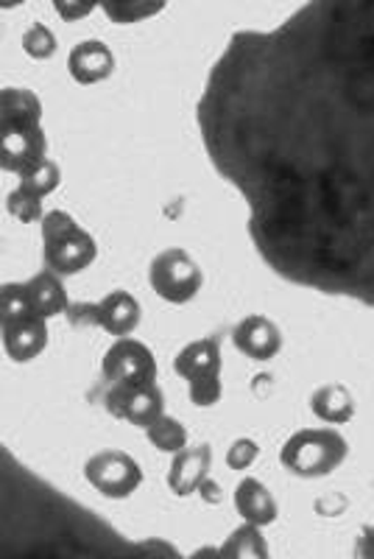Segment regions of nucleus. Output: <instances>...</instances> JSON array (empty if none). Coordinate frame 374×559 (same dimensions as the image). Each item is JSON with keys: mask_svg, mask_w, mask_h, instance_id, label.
Instances as JSON below:
<instances>
[{"mask_svg": "<svg viewBox=\"0 0 374 559\" xmlns=\"http://www.w3.org/2000/svg\"><path fill=\"white\" fill-rule=\"evenodd\" d=\"M218 557H236V559L268 557V546H266V540H263L261 526H254V523L243 521V526L229 534L227 543L218 548Z\"/></svg>", "mask_w": 374, "mask_h": 559, "instance_id": "nucleus-19", "label": "nucleus"}, {"mask_svg": "<svg viewBox=\"0 0 374 559\" xmlns=\"http://www.w3.org/2000/svg\"><path fill=\"white\" fill-rule=\"evenodd\" d=\"M311 412L327 426H343L355 417V397L343 383H324L313 392Z\"/></svg>", "mask_w": 374, "mask_h": 559, "instance_id": "nucleus-15", "label": "nucleus"}, {"mask_svg": "<svg viewBox=\"0 0 374 559\" xmlns=\"http://www.w3.org/2000/svg\"><path fill=\"white\" fill-rule=\"evenodd\" d=\"M23 51L32 59H51L57 53V37L48 26H32L23 34Z\"/></svg>", "mask_w": 374, "mask_h": 559, "instance_id": "nucleus-26", "label": "nucleus"}, {"mask_svg": "<svg viewBox=\"0 0 374 559\" xmlns=\"http://www.w3.org/2000/svg\"><path fill=\"white\" fill-rule=\"evenodd\" d=\"M349 453V442L336 428H305L288 439L279 462L299 478H322L338 471Z\"/></svg>", "mask_w": 374, "mask_h": 559, "instance_id": "nucleus-2", "label": "nucleus"}, {"mask_svg": "<svg viewBox=\"0 0 374 559\" xmlns=\"http://www.w3.org/2000/svg\"><path fill=\"white\" fill-rule=\"evenodd\" d=\"M107 408L118 419H126L132 426L146 428L152 426L159 414H166V397H162L157 383H140V386L109 383Z\"/></svg>", "mask_w": 374, "mask_h": 559, "instance_id": "nucleus-6", "label": "nucleus"}, {"mask_svg": "<svg viewBox=\"0 0 374 559\" xmlns=\"http://www.w3.org/2000/svg\"><path fill=\"white\" fill-rule=\"evenodd\" d=\"M166 7L168 0H101V9L118 26H132L140 20L157 17Z\"/></svg>", "mask_w": 374, "mask_h": 559, "instance_id": "nucleus-20", "label": "nucleus"}, {"mask_svg": "<svg viewBox=\"0 0 374 559\" xmlns=\"http://www.w3.org/2000/svg\"><path fill=\"white\" fill-rule=\"evenodd\" d=\"M28 294H32V302H34V311L45 319H53L59 313L70 311V302H68V292H64V283H62V274L57 272H39L34 274L32 280L26 283Z\"/></svg>", "mask_w": 374, "mask_h": 559, "instance_id": "nucleus-16", "label": "nucleus"}, {"mask_svg": "<svg viewBox=\"0 0 374 559\" xmlns=\"http://www.w3.org/2000/svg\"><path fill=\"white\" fill-rule=\"evenodd\" d=\"M48 347V319L34 317L3 322V349L14 364H28L39 358Z\"/></svg>", "mask_w": 374, "mask_h": 559, "instance_id": "nucleus-10", "label": "nucleus"}, {"mask_svg": "<svg viewBox=\"0 0 374 559\" xmlns=\"http://www.w3.org/2000/svg\"><path fill=\"white\" fill-rule=\"evenodd\" d=\"M43 199L45 197H39V193H34V191H28V188H23V185H17V188L9 193L7 207H9V213L17 218V222L37 224V222H43V216H45Z\"/></svg>", "mask_w": 374, "mask_h": 559, "instance_id": "nucleus-25", "label": "nucleus"}, {"mask_svg": "<svg viewBox=\"0 0 374 559\" xmlns=\"http://www.w3.org/2000/svg\"><path fill=\"white\" fill-rule=\"evenodd\" d=\"M196 121L268 269L374 308V0H307L232 34Z\"/></svg>", "mask_w": 374, "mask_h": 559, "instance_id": "nucleus-1", "label": "nucleus"}, {"mask_svg": "<svg viewBox=\"0 0 374 559\" xmlns=\"http://www.w3.org/2000/svg\"><path fill=\"white\" fill-rule=\"evenodd\" d=\"M0 313H3V322H12V319L34 317V302L32 294H28L26 283H3V292H0Z\"/></svg>", "mask_w": 374, "mask_h": 559, "instance_id": "nucleus-23", "label": "nucleus"}, {"mask_svg": "<svg viewBox=\"0 0 374 559\" xmlns=\"http://www.w3.org/2000/svg\"><path fill=\"white\" fill-rule=\"evenodd\" d=\"M173 369L184 381H191L202 372L221 369V344H218V338H196V342L184 344L179 349L177 361H173Z\"/></svg>", "mask_w": 374, "mask_h": 559, "instance_id": "nucleus-17", "label": "nucleus"}, {"mask_svg": "<svg viewBox=\"0 0 374 559\" xmlns=\"http://www.w3.org/2000/svg\"><path fill=\"white\" fill-rule=\"evenodd\" d=\"M236 509L238 515L254 526H272L277 521V501H274L272 489L257 478H243L236 489Z\"/></svg>", "mask_w": 374, "mask_h": 559, "instance_id": "nucleus-14", "label": "nucleus"}, {"mask_svg": "<svg viewBox=\"0 0 374 559\" xmlns=\"http://www.w3.org/2000/svg\"><path fill=\"white\" fill-rule=\"evenodd\" d=\"M232 344L241 349L243 356L252 358V361H272L279 349H282V333H279V328L268 317L252 313V317L241 319L236 324Z\"/></svg>", "mask_w": 374, "mask_h": 559, "instance_id": "nucleus-11", "label": "nucleus"}, {"mask_svg": "<svg viewBox=\"0 0 374 559\" xmlns=\"http://www.w3.org/2000/svg\"><path fill=\"white\" fill-rule=\"evenodd\" d=\"M0 118L3 123H39L43 121V104L26 87H7L0 98Z\"/></svg>", "mask_w": 374, "mask_h": 559, "instance_id": "nucleus-18", "label": "nucleus"}, {"mask_svg": "<svg viewBox=\"0 0 374 559\" xmlns=\"http://www.w3.org/2000/svg\"><path fill=\"white\" fill-rule=\"evenodd\" d=\"M196 496H204V498H207V501H221V487H216V484L204 481L202 487H198Z\"/></svg>", "mask_w": 374, "mask_h": 559, "instance_id": "nucleus-30", "label": "nucleus"}, {"mask_svg": "<svg viewBox=\"0 0 374 559\" xmlns=\"http://www.w3.org/2000/svg\"><path fill=\"white\" fill-rule=\"evenodd\" d=\"M143 431H146L148 442H152L159 453H171L173 456V453H179L182 448H188V428H184L177 417H168V414H159L152 426H146Z\"/></svg>", "mask_w": 374, "mask_h": 559, "instance_id": "nucleus-21", "label": "nucleus"}, {"mask_svg": "<svg viewBox=\"0 0 374 559\" xmlns=\"http://www.w3.org/2000/svg\"><path fill=\"white\" fill-rule=\"evenodd\" d=\"M17 179L23 188H28V191L39 193V197H48V193H53L59 188V182H62V174H59L57 163H51V159L45 157V159H39V163H34L32 168H26V171L20 174Z\"/></svg>", "mask_w": 374, "mask_h": 559, "instance_id": "nucleus-22", "label": "nucleus"}, {"mask_svg": "<svg viewBox=\"0 0 374 559\" xmlns=\"http://www.w3.org/2000/svg\"><path fill=\"white\" fill-rule=\"evenodd\" d=\"M68 70L73 82L79 84H98L112 76L114 57L107 45L98 39H84L68 57Z\"/></svg>", "mask_w": 374, "mask_h": 559, "instance_id": "nucleus-13", "label": "nucleus"}, {"mask_svg": "<svg viewBox=\"0 0 374 559\" xmlns=\"http://www.w3.org/2000/svg\"><path fill=\"white\" fill-rule=\"evenodd\" d=\"M48 140L39 123H3L0 138V166L7 174H23L34 163L45 159Z\"/></svg>", "mask_w": 374, "mask_h": 559, "instance_id": "nucleus-8", "label": "nucleus"}, {"mask_svg": "<svg viewBox=\"0 0 374 559\" xmlns=\"http://www.w3.org/2000/svg\"><path fill=\"white\" fill-rule=\"evenodd\" d=\"M257 453H261L257 442L249 437H241V439H236L232 445H229L227 464L232 467V471H249V467L254 464V459H257Z\"/></svg>", "mask_w": 374, "mask_h": 559, "instance_id": "nucleus-27", "label": "nucleus"}, {"mask_svg": "<svg viewBox=\"0 0 374 559\" xmlns=\"http://www.w3.org/2000/svg\"><path fill=\"white\" fill-rule=\"evenodd\" d=\"M76 218L64 213V210H51V213H45L43 222H39V229H43V241H51V238L64 236L70 229H76Z\"/></svg>", "mask_w": 374, "mask_h": 559, "instance_id": "nucleus-28", "label": "nucleus"}, {"mask_svg": "<svg viewBox=\"0 0 374 559\" xmlns=\"http://www.w3.org/2000/svg\"><path fill=\"white\" fill-rule=\"evenodd\" d=\"M76 313V319H84V322L98 324L101 331H107L109 336L123 338L132 336L140 324V302L129 292H112L107 294L98 302H89V306H76L70 308Z\"/></svg>", "mask_w": 374, "mask_h": 559, "instance_id": "nucleus-7", "label": "nucleus"}, {"mask_svg": "<svg viewBox=\"0 0 374 559\" xmlns=\"http://www.w3.org/2000/svg\"><path fill=\"white\" fill-rule=\"evenodd\" d=\"M209 459H213L209 445L182 448L179 453H173V462L171 467H168V487H171L173 496H196L198 487L207 481Z\"/></svg>", "mask_w": 374, "mask_h": 559, "instance_id": "nucleus-12", "label": "nucleus"}, {"mask_svg": "<svg viewBox=\"0 0 374 559\" xmlns=\"http://www.w3.org/2000/svg\"><path fill=\"white\" fill-rule=\"evenodd\" d=\"M148 283L159 299L171 306H184L202 292L204 272L184 249L173 247L154 258L148 266Z\"/></svg>", "mask_w": 374, "mask_h": 559, "instance_id": "nucleus-3", "label": "nucleus"}, {"mask_svg": "<svg viewBox=\"0 0 374 559\" xmlns=\"http://www.w3.org/2000/svg\"><path fill=\"white\" fill-rule=\"evenodd\" d=\"M98 254L96 238L89 236L87 229L76 227L64 233V236L45 241V266L51 272L62 274V277H73L82 274L84 269L93 266Z\"/></svg>", "mask_w": 374, "mask_h": 559, "instance_id": "nucleus-9", "label": "nucleus"}, {"mask_svg": "<svg viewBox=\"0 0 374 559\" xmlns=\"http://www.w3.org/2000/svg\"><path fill=\"white\" fill-rule=\"evenodd\" d=\"M20 3H26V0H3V9H14L20 7Z\"/></svg>", "mask_w": 374, "mask_h": 559, "instance_id": "nucleus-31", "label": "nucleus"}, {"mask_svg": "<svg viewBox=\"0 0 374 559\" xmlns=\"http://www.w3.org/2000/svg\"><path fill=\"white\" fill-rule=\"evenodd\" d=\"M101 372L109 383H129V386L154 383L157 381V358L137 338H114L112 347L104 353Z\"/></svg>", "mask_w": 374, "mask_h": 559, "instance_id": "nucleus-5", "label": "nucleus"}, {"mask_svg": "<svg viewBox=\"0 0 374 559\" xmlns=\"http://www.w3.org/2000/svg\"><path fill=\"white\" fill-rule=\"evenodd\" d=\"M96 7H101V0H53V9L62 20L73 23V20L87 17Z\"/></svg>", "mask_w": 374, "mask_h": 559, "instance_id": "nucleus-29", "label": "nucleus"}, {"mask_svg": "<svg viewBox=\"0 0 374 559\" xmlns=\"http://www.w3.org/2000/svg\"><path fill=\"white\" fill-rule=\"evenodd\" d=\"M188 394H191L193 406L198 408L216 406L224 394L221 369H213V372H202V376L191 378V381H188Z\"/></svg>", "mask_w": 374, "mask_h": 559, "instance_id": "nucleus-24", "label": "nucleus"}, {"mask_svg": "<svg viewBox=\"0 0 374 559\" xmlns=\"http://www.w3.org/2000/svg\"><path fill=\"white\" fill-rule=\"evenodd\" d=\"M84 478L101 492L104 498L121 501L137 492L143 484V471L137 459L129 456L126 451H101L84 464Z\"/></svg>", "mask_w": 374, "mask_h": 559, "instance_id": "nucleus-4", "label": "nucleus"}]
</instances>
